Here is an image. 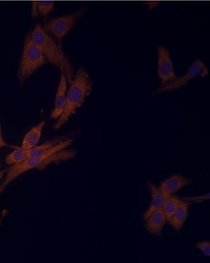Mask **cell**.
Wrapping results in <instances>:
<instances>
[{"mask_svg": "<svg viewBox=\"0 0 210 263\" xmlns=\"http://www.w3.org/2000/svg\"><path fill=\"white\" fill-rule=\"evenodd\" d=\"M148 187L150 194V201L149 206L144 214V220L157 210L161 209L164 202L169 197L168 195L163 193L158 186L155 185L152 183L148 182Z\"/></svg>", "mask_w": 210, "mask_h": 263, "instance_id": "obj_11", "label": "cell"}, {"mask_svg": "<svg viewBox=\"0 0 210 263\" xmlns=\"http://www.w3.org/2000/svg\"><path fill=\"white\" fill-rule=\"evenodd\" d=\"M67 79L64 73H61L60 81L58 86L57 93L54 99V108L51 112V119L58 120L64 112L67 100Z\"/></svg>", "mask_w": 210, "mask_h": 263, "instance_id": "obj_8", "label": "cell"}, {"mask_svg": "<svg viewBox=\"0 0 210 263\" xmlns=\"http://www.w3.org/2000/svg\"><path fill=\"white\" fill-rule=\"evenodd\" d=\"M145 229L152 236L159 237L162 234L163 230L165 227V217L163 214L162 210L159 209L150 214L145 219Z\"/></svg>", "mask_w": 210, "mask_h": 263, "instance_id": "obj_10", "label": "cell"}, {"mask_svg": "<svg viewBox=\"0 0 210 263\" xmlns=\"http://www.w3.org/2000/svg\"><path fill=\"white\" fill-rule=\"evenodd\" d=\"M208 74H209V70H208L207 67L203 63L201 59H197L195 62H193L192 65L189 66L187 71L184 75L180 78L177 77L176 79L167 83V84H161L157 88L153 95L170 91V90H179L187 85L194 78H197V77L205 78Z\"/></svg>", "mask_w": 210, "mask_h": 263, "instance_id": "obj_6", "label": "cell"}, {"mask_svg": "<svg viewBox=\"0 0 210 263\" xmlns=\"http://www.w3.org/2000/svg\"><path fill=\"white\" fill-rule=\"evenodd\" d=\"M45 123V121L40 122L26 133L22 142V148L26 150H30L31 148L39 145Z\"/></svg>", "mask_w": 210, "mask_h": 263, "instance_id": "obj_13", "label": "cell"}, {"mask_svg": "<svg viewBox=\"0 0 210 263\" xmlns=\"http://www.w3.org/2000/svg\"><path fill=\"white\" fill-rule=\"evenodd\" d=\"M191 182H192L191 180L188 179L183 175L176 174L163 181L158 187L163 193L170 196L178 193L183 187L189 185Z\"/></svg>", "mask_w": 210, "mask_h": 263, "instance_id": "obj_9", "label": "cell"}, {"mask_svg": "<svg viewBox=\"0 0 210 263\" xmlns=\"http://www.w3.org/2000/svg\"><path fill=\"white\" fill-rule=\"evenodd\" d=\"M29 35L34 45L40 48L46 61L59 67L67 78V82L70 84L74 77L73 66L63 51L62 47L55 42L41 25H36L31 33H29Z\"/></svg>", "mask_w": 210, "mask_h": 263, "instance_id": "obj_2", "label": "cell"}, {"mask_svg": "<svg viewBox=\"0 0 210 263\" xmlns=\"http://www.w3.org/2000/svg\"><path fill=\"white\" fill-rule=\"evenodd\" d=\"M87 6H84L76 12L51 18L45 22L42 27L48 34H52L56 37L58 44L62 47L63 39L74 27L78 20L87 12Z\"/></svg>", "mask_w": 210, "mask_h": 263, "instance_id": "obj_5", "label": "cell"}, {"mask_svg": "<svg viewBox=\"0 0 210 263\" xmlns=\"http://www.w3.org/2000/svg\"><path fill=\"white\" fill-rule=\"evenodd\" d=\"M7 142L5 141L4 138L3 136V132H2L1 123H0V149L4 148V147L7 146Z\"/></svg>", "mask_w": 210, "mask_h": 263, "instance_id": "obj_18", "label": "cell"}, {"mask_svg": "<svg viewBox=\"0 0 210 263\" xmlns=\"http://www.w3.org/2000/svg\"><path fill=\"white\" fill-rule=\"evenodd\" d=\"M67 91V100L64 112L54 125V129H61L72 116L84 104L92 90V81L85 69L78 70Z\"/></svg>", "mask_w": 210, "mask_h": 263, "instance_id": "obj_3", "label": "cell"}, {"mask_svg": "<svg viewBox=\"0 0 210 263\" xmlns=\"http://www.w3.org/2000/svg\"><path fill=\"white\" fill-rule=\"evenodd\" d=\"M54 1H34L31 5V15L33 17H47L54 10Z\"/></svg>", "mask_w": 210, "mask_h": 263, "instance_id": "obj_14", "label": "cell"}, {"mask_svg": "<svg viewBox=\"0 0 210 263\" xmlns=\"http://www.w3.org/2000/svg\"><path fill=\"white\" fill-rule=\"evenodd\" d=\"M189 203L185 200H181L178 209L174 214L173 217L170 219L169 223L176 232H180L183 229L186 223V219L189 212Z\"/></svg>", "mask_w": 210, "mask_h": 263, "instance_id": "obj_12", "label": "cell"}, {"mask_svg": "<svg viewBox=\"0 0 210 263\" xmlns=\"http://www.w3.org/2000/svg\"><path fill=\"white\" fill-rule=\"evenodd\" d=\"M46 59L40 48L31 41L29 34L23 45V53L18 69V81L23 85L41 67L46 64Z\"/></svg>", "mask_w": 210, "mask_h": 263, "instance_id": "obj_4", "label": "cell"}, {"mask_svg": "<svg viewBox=\"0 0 210 263\" xmlns=\"http://www.w3.org/2000/svg\"><path fill=\"white\" fill-rule=\"evenodd\" d=\"M73 140L67 137L64 141L58 144L54 148L50 149L47 153L39 156H30L25 159L20 163L10 166L6 172L4 178L0 184V196L4 192L5 189L18 177L21 176L26 172L35 168H43L45 166L55 162L56 160H66L74 157L76 152L73 150L64 151L67 147L70 146L73 143Z\"/></svg>", "mask_w": 210, "mask_h": 263, "instance_id": "obj_1", "label": "cell"}, {"mask_svg": "<svg viewBox=\"0 0 210 263\" xmlns=\"http://www.w3.org/2000/svg\"><path fill=\"white\" fill-rule=\"evenodd\" d=\"M27 158H29V150L24 149L22 147H18L6 156L5 162L8 165L12 166L20 163Z\"/></svg>", "mask_w": 210, "mask_h": 263, "instance_id": "obj_16", "label": "cell"}, {"mask_svg": "<svg viewBox=\"0 0 210 263\" xmlns=\"http://www.w3.org/2000/svg\"><path fill=\"white\" fill-rule=\"evenodd\" d=\"M196 248L203 253L205 256H210V242L209 240H203L196 244Z\"/></svg>", "mask_w": 210, "mask_h": 263, "instance_id": "obj_17", "label": "cell"}, {"mask_svg": "<svg viewBox=\"0 0 210 263\" xmlns=\"http://www.w3.org/2000/svg\"><path fill=\"white\" fill-rule=\"evenodd\" d=\"M180 202H181V199L174 196V195H170V196L167 197V200L164 202L161 210H162L163 214H164L167 222L170 221V219L173 217L174 214L178 209Z\"/></svg>", "mask_w": 210, "mask_h": 263, "instance_id": "obj_15", "label": "cell"}, {"mask_svg": "<svg viewBox=\"0 0 210 263\" xmlns=\"http://www.w3.org/2000/svg\"><path fill=\"white\" fill-rule=\"evenodd\" d=\"M158 52V76L161 84H167L176 79L177 74L172 61L170 51L164 45L157 47Z\"/></svg>", "mask_w": 210, "mask_h": 263, "instance_id": "obj_7", "label": "cell"}]
</instances>
